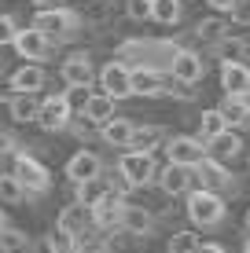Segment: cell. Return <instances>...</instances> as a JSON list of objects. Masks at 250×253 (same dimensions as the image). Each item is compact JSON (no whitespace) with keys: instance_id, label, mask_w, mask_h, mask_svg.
<instances>
[{"instance_id":"46","label":"cell","mask_w":250,"mask_h":253,"mask_svg":"<svg viewBox=\"0 0 250 253\" xmlns=\"http://www.w3.org/2000/svg\"><path fill=\"white\" fill-rule=\"evenodd\" d=\"M243 99H247V107H250V92H247V95H243Z\"/></svg>"},{"instance_id":"37","label":"cell","mask_w":250,"mask_h":253,"mask_svg":"<svg viewBox=\"0 0 250 253\" xmlns=\"http://www.w3.org/2000/svg\"><path fill=\"white\" fill-rule=\"evenodd\" d=\"M232 22H239V26H250V4H243V0H239V7L232 11Z\"/></svg>"},{"instance_id":"12","label":"cell","mask_w":250,"mask_h":253,"mask_svg":"<svg viewBox=\"0 0 250 253\" xmlns=\"http://www.w3.org/2000/svg\"><path fill=\"white\" fill-rule=\"evenodd\" d=\"M166 88H169L166 70H158V66H133V95L154 99V95H166Z\"/></svg>"},{"instance_id":"36","label":"cell","mask_w":250,"mask_h":253,"mask_svg":"<svg viewBox=\"0 0 250 253\" xmlns=\"http://www.w3.org/2000/svg\"><path fill=\"white\" fill-rule=\"evenodd\" d=\"M206 4H210L217 15H232V11L239 7V0H206Z\"/></svg>"},{"instance_id":"35","label":"cell","mask_w":250,"mask_h":253,"mask_svg":"<svg viewBox=\"0 0 250 253\" xmlns=\"http://www.w3.org/2000/svg\"><path fill=\"white\" fill-rule=\"evenodd\" d=\"M66 99H70V107L85 110V103L92 99V88H89V84H66Z\"/></svg>"},{"instance_id":"23","label":"cell","mask_w":250,"mask_h":253,"mask_svg":"<svg viewBox=\"0 0 250 253\" xmlns=\"http://www.w3.org/2000/svg\"><path fill=\"white\" fill-rule=\"evenodd\" d=\"M217 110L225 114L228 128H247L250 125V107H247L243 95H225V99L217 103Z\"/></svg>"},{"instance_id":"33","label":"cell","mask_w":250,"mask_h":253,"mask_svg":"<svg viewBox=\"0 0 250 253\" xmlns=\"http://www.w3.org/2000/svg\"><path fill=\"white\" fill-rule=\"evenodd\" d=\"M154 11V0H125V15L133 22H148Z\"/></svg>"},{"instance_id":"20","label":"cell","mask_w":250,"mask_h":253,"mask_svg":"<svg viewBox=\"0 0 250 253\" xmlns=\"http://www.w3.org/2000/svg\"><path fill=\"white\" fill-rule=\"evenodd\" d=\"M100 136H103V143H110V147H133V136H136V125L129 118H110L107 125H100Z\"/></svg>"},{"instance_id":"44","label":"cell","mask_w":250,"mask_h":253,"mask_svg":"<svg viewBox=\"0 0 250 253\" xmlns=\"http://www.w3.org/2000/svg\"><path fill=\"white\" fill-rule=\"evenodd\" d=\"M243 253H250V239H247V246H243Z\"/></svg>"},{"instance_id":"9","label":"cell","mask_w":250,"mask_h":253,"mask_svg":"<svg viewBox=\"0 0 250 253\" xmlns=\"http://www.w3.org/2000/svg\"><path fill=\"white\" fill-rule=\"evenodd\" d=\"M195 180H199V187H206V191H232L236 195V176L225 169V162H217V158H210L206 154V162L202 165H195Z\"/></svg>"},{"instance_id":"5","label":"cell","mask_w":250,"mask_h":253,"mask_svg":"<svg viewBox=\"0 0 250 253\" xmlns=\"http://www.w3.org/2000/svg\"><path fill=\"white\" fill-rule=\"evenodd\" d=\"M100 92H107L110 99H129L133 95V66L125 59H110L107 66H100Z\"/></svg>"},{"instance_id":"42","label":"cell","mask_w":250,"mask_h":253,"mask_svg":"<svg viewBox=\"0 0 250 253\" xmlns=\"http://www.w3.org/2000/svg\"><path fill=\"white\" fill-rule=\"evenodd\" d=\"M81 253H110L107 246H89V250H81Z\"/></svg>"},{"instance_id":"13","label":"cell","mask_w":250,"mask_h":253,"mask_svg":"<svg viewBox=\"0 0 250 253\" xmlns=\"http://www.w3.org/2000/svg\"><path fill=\"white\" fill-rule=\"evenodd\" d=\"M125 209H129V206H125V195L110 187L107 195H103V202L96 206V228H100V231L122 228V220H125Z\"/></svg>"},{"instance_id":"25","label":"cell","mask_w":250,"mask_h":253,"mask_svg":"<svg viewBox=\"0 0 250 253\" xmlns=\"http://www.w3.org/2000/svg\"><path fill=\"white\" fill-rule=\"evenodd\" d=\"M122 228H125L129 235H151V231H154V216H151V209H144V206H129V209H125Z\"/></svg>"},{"instance_id":"24","label":"cell","mask_w":250,"mask_h":253,"mask_svg":"<svg viewBox=\"0 0 250 253\" xmlns=\"http://www.w3.org/2000/svg\"><path fill=\"white\" fill-rule=\"evenodd\" d=\"M158 147H166V128L162 125H136V136H133V151H148L154 154Z\"/></svg>"},{"instance_id":"40","label":"cell","mask_w":250,"mask_h":253,"mask_svg":"<svg viewBox=\"0 0 250 253\" xmlns=\"http://www.w3.org/2000/svg\"><path fill=\"white\" fill-rule=\"evenodd\" d=\"M70 132H74L77 139H89V136H92V128H89V125H85V121H77V125L70 128Z\"/></svg>"},{"instance_id":"34","label":"cell","mask_w":250,"mask_h":253,"mask_svg":"<svg viewBox=\"0 0 250 253\" xmlns=\"http://www.w3.org/2000/svg\"><path fill=\"white\" fill-rule=\"evenodd\" d=\"M15 37H19V22L11 15H0V48L15 44Z\"/></svg>"},{"instance_id":"39","label":"cell","mask_w":250,"mask_h":253,"mask_svg":"<svg viewBox=\"0 0 250 253\" xmlns=\"http://www.w3.org/2000/svg\"><path fill=\"white\" fill-rule=\"evenodd\" d=\"M0 154H15V139L7 132H0Z\"/></svg>"},{"instance_id":"21","label":"cell","mask_w":250,"mask_h":253,"mask_svg":"<svg viewBox=\"0 0 250 253\" xmlns=\"http://www.w3.org/2000/svg\"><path fill=\"white\" fill-rule=\"evenodd\" d=\"M239 151H243V139H239L236 128H228V132H221L217 139H210V143H206V154H210V158H217V162L239 158Z\"/></svg>"},{"instance_id":"11","label":"cell","mask_w":250,"mask_h":253,"mask_svg":"<svg viewBox=\"0 0 250 253\" xmlns=\"http://www.w3.org/2000/svg\"><path fill=\"white\" fill-rule=\"evenodd\" d=\"M11 48L22 55V63H45V59L51 55V41L37 30V26H30V30H19V37H15Z\"/></svg>"},{"instance_id":"1","label":"cell","mask_w":250,"mask_h":253,"mask_svg":"<svg viewBox=\"0 0 250 253\" xmlns=\"http://www.w3.org/2000/svg\"><path fill=\"white\" fill-rule=\"evenodd\" d=\"M188 220L195 228H217L225 220V198L217 191H206V187L188 191Z\"/></svg>"},{"instance_id":"7","label":"cell","mask_w":250,"mask_h":253,"mask_svg":"<svg viewBox=\"0 0 250 253\" xmlns=\"http://www.w3.org/2000/svg\"><path fill=\"white\" fill-rule=\"evenodd\" d=\"M70 118H74V107H70V99H66V92L41 99V118H37V125L45 128V132H63V128L70 125Z\"/></svg>"},{"instance_id":"31","label":"cell","mask_w":250,"mask_h":253,"mask_svg":"<svg viewBox=\"0 0 250 253\" xmlns=\"http://www.w3.org/2000/svg\"><path fill=\"white\" fill-rule=\"evenodd\" d=\"M26 246H30L26 231H19V228H4L0 231V253H26Z\"/></svg>"},{"instance_id":"2","label":"cell","mask_w":250,"mask_h":253,"mask_svg":"<svg viewBox=\"0 0 250 253\" xmlns=\"http://www.w3.org/2000/svg\"><path fill=\"white\" fill-rule=\"evenodd\" d=\"M11 172L22 180V187L30 191V195H45V191L51 187L48 165L41 162V158H33L30 151H15V154H11Z\"/></svg>"},{"instance_id":"41","label":"cell","mask_w":250,"mask_h":253,"mask_svg":"<svg viewBox=\"0 0 250 253\" xmlns=\"http://www.w3.org/2000/svg\"><path fill=\"white\" fill-rule=\"evenodd\" d=\"M33 4H37L41 11H45V7H63V0H33Z\"/></svg>"},{"instance_id":"18","label":"cell","mask_w":250,"mask_h":253,"mask_svg":"<svg viewBox=\"0 0 250 253\" xmlns=\"http://www.w3.org/2000/svg\"><path fill=\"white\" fill-rule=\"evenodd\" d=\"M45 81H48V74H45V66H41V63H22L11 74V81H7V84H11L15 92H33V95H37L41 88H45Z\"/></svg>"},{"instance_id":"10","label":"cell","mask_w":250,"mask_h":253,"mask_svg":"<svg viewBox=\"0 0 250 253\" xmlns=\"http://www.w3.org/2000/svg\"><path fill=\"white\" fill-rule=\"evenodd\" d=\"M199 180H195V169H184V165H173L166 162V169H158V191L166 198H177L184 191H195Z\"/></svg>"},{"instance_id":"47","label":"cell","mask_w":250,"mask_h":253,"mask_svg":"<svg viewBox=\"0 0 250 253\" xmlns=\"http://www.w3.org/2000/svg\"><path fill=\"white\" fill-rule=\"evenodd\" d=\"M0 70H4V59H0Z\"/></svg>"},{"instance_id":"4","label":"cell","mask_w":250,"mask_h":253,"mask_svg":"<svg viewBox=\"0 0 250 253\" xmlns=\"http://www.w3.org/2000/svg\"><path fill=\"white\" fill-rule=\"evenodd\" d=\"M118 172L125 176V184L129 187H148L151 180H158V165H154V154L148 151H129L118 158Z\"/></svg>"},{"instance_id":"15","label":"cell","mask_w":250,"mask_h":253,"mask_svg":"<svg viewBox=\"0 0 250 253\" xmlns=\"http://www.w3.org/2000/svg\"><path fill=\"white\" fill-rule=\"evenodd\" d=\"M59 74H63V81H66V84H89V88H92V81H100L96 66H92V59L85 55V51H77V55L63 59Z\"/></svg>"},{"instance_id":"16","label":"cell","mask_w":250,"mask_h":253,"mask_svg":"<svg viewBox=\"0 0 250 253\" xmlns=\"http://www.w3.org/2000/svg\"><path fill=\"white\" fill-rule=\"evenodd\" d=\"M59 228H66V231H74V235H85L89 228H96V209L74 198V202L59 213Z\"/></svg>"},{"instance_id":"28","label":"cell","mask_w":250,"mask_h":253,"mask_svg":"<svg viewBox=\"0 0 250 253\" xmlns=\"http://www.w3.org/2000/svg\"><path fill=\"white\" fill-rule=\"evenodd\" d=\"M26 195H30V191L22 187V180L15 176V172H0V202L19 206V202H26Z\"/></svg>"},{"instance_id":"8","label":"cell","mask_w":250,"mask_h":253,"mask_svg":"<svg viewBox=\"0 0 250 253\" xmlns=\"http://www.w3.org/2000/svg\"><path fill=\"white\" fill-rule=\"evenodd\" d=\"M100 176H103V158L96 151L81 147L66 158V180L70 184H89V180H100Z\"/></svg>"},{"instance_id":"45","label":"cell","mask_w":250,"mask_h":253,"mask_svg":"<svg viewBox=\"0 0 250 253\" xmlns=\"http://www.w3.org/2000/svg\"><path fill=\"white\" fill-rule=\"evenodd\" d=\"M247 228H250V209H247Z\"/></svg>"},{"instance_id":"19","label":"cell","mask_w":250,"mask_h":253,"mask_svg":"<svg viewBox=\"0 0 250 253\" xmlns=\"http://www.w3.org/2000/svg\"><path fill=\"white\" fill-rule=\"evenodd\" d=\"M221 88H225V95H247L250 92V66L247 63H221Z\"/></svg>"},{"instance_id":"26","label":"cell","mask_w":250,"mask_h":253,"mask_svg":"<svg viewBox=\"0 0 250 253\" xmlns=\"http://www.w3.org/2000/svg\"><path fill=\"white\" fill-rule=\"evenodd\" d=\"M221 132H228L225 114H221L217 107H213V110H202V114H199V139H202V143H210V139H217Z\"/></svg>"},{"instance_id":"38","label":"cell","mask_w":250,"mask_h":253,"mask_svg":"<svg viewBox=\"0 0 250 253\" xmlns=\"http://www.w3.org/2000/svg\"><path fill=\"white\" fill-rule=\"evenodd\" d=\"M195 253H228V250L221 246V242H199V246H195Z\"/></svg>"},{"instance_id":"22","label":"cell","mask_w":250,"mask_h":253,"mask_svg":"<svg viewBox=\"0 0 250 253\" xmlns=\"http://www.w3.org/2000/svg\"><path fill=\"white\" fill-rule=\"evenodd\" d=\"M114 103L118 99H110L107 92H92V99L85 103V121H89V125H107L110 118H114Z\"/></svg>"},{"instance_id":"43","label":"cell","mask_w":250,"mask_h":253,"mask_svg":"<svg viewBox=\"0 0 250 253\" xmlns=\"http://www.w3.org/2000/svg\"><path fill=\"white\" fill-rule=\"evenodd\" d=\"M7 228V216H4V209H0V231H4Z\"/></svg>"},{"instance_id":"3","label":"cell","mask_w":250,"mask_h":253,"mask_svg":"<svg viewBox=\"0 0 250 253\" xmlns=\"http://www.w3.org/2000/svg\"><path fill=\"white\" fill-rule=\"evenodd\" d=\"M41 33H45L48 41H66L70 33H77V26H81V15L70 11V7H45V11H37V19H33Z\"/></svg>"},{"instance_id":"14","label":"cell","mask_w":250,"mask_h":253,"mask_svg":"<svg viewBox=\"0 0 250 253\" xmlns=\"http://www.w3.org/2000/svg\"><path fill=\"white\" fill-rule=\"evenodd\" d=\"M202 74H206L202 55H195L192 48H180L173 55V63H169V77H177V81H184V84H199Z\"/></svg>"},{"instance_id":"32","label":"cell","mask_w":250,"mask_h":253,"mask_svg":"<svg viewBox=\"0 0 250 253\" xmlns=\"http://www.w3.org/2000/svg\"><path fill=\"white\" fill-rule=\"evenodd\" d=\"M195 246H199V235L195 231H177V235H169V253H195Z\"/></svg>"},{"instance_id":"17","label":"cell","mask_w":250,"mask_h":253,"mask_svg":"<svg viewBox=\"0 0 250 253\" xmlns=\"http://www.w3.org/2000/svg\"><path fill=\"white\" fill-rule=\"evenodd\" d=\"M7 114H11L15 125H30V121L41 118V99L33 92H15L7 99Z\"/></svg>"},{"instance_id":"27","label":"cell","mask_w":250,"mask_h":253,"mask_svg":"<svg viewBox=\"0 0 250 253\" xmlns=\"http://www.w3.org/2000/svg\"><path fill=\"white\" fill-rule=\"evenodd\" d=\"M180 19H184V4H180V0H154L151 22H158V26H177Z\"/></svg>"},{"instance_id":"29","label":"cell","mask_w":250,"mask_h":253,"mask_svg":"<svg viewBox=\"0 0 250 253\" xmlns=\"http://www.w3.org/2000/svg\"><path fill=\"white\" fill-rule=\"evenodd\" d=\"M195 37L206 41V44H221V41L228 37V22L217 19V15H213V19H202L199 26H195Z\"/></svg>"},{"instance_id":"30","label":"cell","mask_w":250,"mask_h":253,"mask_svg":"<svg viewBox=\"0 0 250 253\" xmlns=\"http://www.w3.org/2000/svg\"><path fill=\"white\" fill-rule=\"evenodd\" d=\"M74 187H77V202H85V206H92V209H96L103 202V195L110 191L103 180H89V184H74Z\"/></svg>"},{"instance_id":"6","label":"cell","mask_w":250,"mask_h":253,"mask_svg":"<svg viewBox=\"0 0 250 253\" xmlns=\"http://www.w3.org/2000/svg\"><path fill=\"white\" fill-rule=\"evenodd\" d=\"M166 158L173 165H184V169H195V165L206 162V143L199 136H169L166 139Z\"/></svg>"}]
</instances>
